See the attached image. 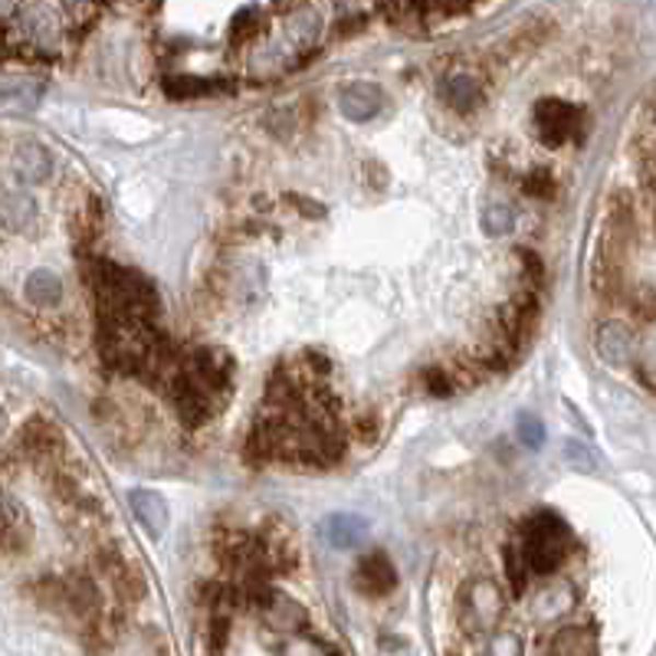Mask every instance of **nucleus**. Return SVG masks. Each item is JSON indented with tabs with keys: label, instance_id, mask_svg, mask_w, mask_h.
<instances>
[{
	"label": "nucleus",
	"instance_id": "nucleus-1",
	"mask_svg": "<svg viewBox=\"0 0 656 656\" xmlns=\"http://www.w3.org/2000/svg\"><path fill=\"white\" fill-rule=\"evenodd\" d=\"M230 384H233V358L223 348H194L168 381L174 411L191 427L210 421L223 407Z\"/></svg>",
	"mask_w": 656,
	"mask_h": 656
},
{
	"label": "nucleus",
	"instance_id": "nucleus-2",
	"mask_svg": "<svg viewBox=\"0 0 656 656\" xmlns=\"http://www.w3.org/2000/svg\"><path fill=\"white\" fill-rule=\"evenodd\" d=\"M572 529L555 513H539L522 526V545L516 555L532 575H555L572 552Z\"/></svg>",
	"mask_w": 656,
	"mask_h": 656
},
{
	"label": "nucleus",
	"instance_id": "nucleus-3",
	"mask_svg": "<svg viewBox=\"0 0 656 656\" xmlns=\"http://www.w3.org/2000/svg\"><path fill=\"white\" fill-rule=\"evenodd\" d=\"M503 614V591L493 578H476L463 591V621L476 631H493Z\"/></svg>",
	"mask_w": 656,
	"mask_h": 656
},
{
	"label": "nucleus",
	"instance_id": "nucleus-4",
	"mask_svg": "<svg viewBox=\"0 0 656 656\" xmlns=\"http://www.w3.org/2000/svg\"><path fill=\"white\" fill-rule=\"evenodd\" d=\"M578 118H582V108H575L572 102H562V99H542L536 105V128L549 148L565 145L575 135Z\"/></svg>",
	"mask_w": 656,
	"mask_h": 656
},
{
	"label": "nucleus",
	"instance_id": "nucleus-5",
	"mask_svg": "<svg viewBox=\"0 0 656 656\" xmlns=\"http://www.w3.org/2000/svg\"><path fill=\"white\" fill-rule=\"evenodd\" d=\"M381 105H384L381 85L365 82V79L348 82V85L338 92V108H342V115L352 118V122H368V118H375V115L381 112Z\"/></svg>",
	"mask_w": 656,
	"mask_h": 656
},
{
	"label": "nucleus",
	"instance_id": "nucleus-6",
	"mask_svg": "<svg viewBox=\"0 0 656 656\" xmlns=\"http://www.w3.org/2000/svg\"><path fill=\"white\" fill-rule=\"evenodd\" d=\"M394 585H398V572H394V565L384 552H371V555L361 559L358 575H355L358 591H365L371 598H384V595L394 591Z\"/></svg>",
	"mask_w": 656,
	"mask_h": 656
},
{
	"label": "nucleus",
	"instance_id": "nucleus-7",
	"mask_svg": "<svg viewBox=\"0 0 656 656\" xmlns=\"http://www.w3.org/2000/svg\"><path fill=\"white\" fill-rule=\"evenodd\" d=\"M598 355L611 368H624L634 358V335L624 322H605L598 329Z\"/></svg>",
	"mask_w": 656,
	"mask_h": 656
},
{
	"label": "nucleus",
	"instance_id": "nucleus-8",
	"mask_svg": "<svg viewBox=\"0 0 656 656\" xmlns=\"http://www.w3.org/2000/svg\"><path fill=\"white\" fill-rule=\"evenodd\" d=\"M322 536L332 549H358L368 536V522L355 513H338L325 519Z\"/></svg>",
	"mask_w": 656,
	"mask_h": 656
},
{
	"label": "nucleus",
	"instance_id": "nucleus-9",
	"mask_svg": "<svg viewBox=\"0 0 656 656\" xmlns=\"http://www.w3.org/2000/svg\"><path fill=\"white\" fill-rule=\"evenodd\" d=\"M545 656H598V634H595V628H585V624L562 628L549 641Z\"/></svg>",
	"mask_w": 656,
	"mask_h": 656
},
{
	"label": "nucleus",
	"instance_id": "nucleus-10",
	"mask_svg": "<svg viewBox=\"0 0 656 656\" xmlns=\"http://www.w3.org/2000/svg\"><path fill=\"white\" fill-rule=\"evenodd\" d=\"M128 503H131V513L145 526L148 536H161L168 529V503L158 493H151V490H131Z\"/></svg>",
	"mask_w": 656,
	"mask_h": 656
},
{
	"label": "nucleus",
	"instance_id": "nucleus-11",
	"mask_svg": "<svg viewBox=\"0 0 656 656\" xmlns=\"http://www.w3.org/2000/svg\"><path fill=\"white\" fill-rule=\"evenodd\" d=\"M13 168L23 181H33V184H43L53 171V161H49V151L36 141H20L16 151H13Z\"/></svg>",
	"mask_w": 656,
	"mask_h": 656
},
{
	"label": "nucleus",
	"instance_id": "nucleus-12",
	"mask_svg": "<svg viewBox=\"0 0 656 656\" xmlns=\"http://www.w3.org/2000/svg\"><path fill=\"white\" fill-rule=\"evenodd\" d=\"M59 444H62L59 434H56L46 421H33V424H26L23 434H20V450L30 453V457H36V460L53 457V453L59 450Z\"/></svg>",
	"mask_w": 656,
	"mask_h": 656
},
{
	"label": "nucleus",
	"instance_id": "nucleus-13",
	"mask_svg": "<svg viewBox=\"0 0 656 656\" xmlns=\"http://www.w3.org/2000/svg\"><path fill=\"white\" fill-rule=\"evenodd\" d=\"M263 618H266V624H269L273 631H283V634H296V631H302V624H306V611H302L296 601L279 598V595H273V601L263 608Z\"/></svg>",
	"mask_w": 656,
	"mask_h": 656
},
{
	"label": "nucleus",
	"instance_id": "nucleus-14",
	"mask_svg": "<svg viewBox=\"0 0 656 656\" xmlns=\"http://www.w3.org/2000/svg\"><path fill=\"white\" fill-rule=\"evenodd\" d=\"M230 82L223 79H204V76H168L164 79V92L171 99H197V95H210V92H227Z\"/></svg>",
	"mask_w": 656,
	"mask_h": 656
},
{
	"label": "nucleus",
	"instance_id": "nucleus-15",
	"mask_svg": "<svg viewBox=\"0 0 656 656\" xmlns=\"http://www.w3.org/2000/svg\"><path fill=\"white\" fill-rule=\"evenodd\" d=\"M23 292H26V299H30L33 306L49 309V306H56V302L62 299V279H59L56 273H49V269H36V273L26 276Z\"/></svg>",
	"mask_w": 656,
	"mask_h": 656
},
{
	"label": "nucleus",
	"instance_id": "nucleus-16",
	"mask_svg": "<svg viewBox=\"0 0 656 656\" xmlns=\"http://www.w3.org/2000/svg\"><path fill=\"white\" fill-rule=\"evenodd\" d=\"M30 536H33V529H30L26 513H23V509L7 496V499H3V549H7V552H20V549H26Z\"/></svg>",
	"mask_w": 656,
	"mask_h": 656
},
{
	"label": "nucleus",
	"instance_id": "nucleus-17",
	"mask_svg": "<svg viewBox=\"0 0 656 656\" xmlns=\"http://www.w3.org/2000/svg\"><path fill=\"white\" fill-rule=\"evenodd\" d=\"M440 95L453 105V108H470L476 99H480V82L467 72H453L444 79L440 85Z\"/></svg>",
	"mask_w": 656,
	"mask_h": 656
},
{
	"label": "nucleus",
	"instance_id": "nucleus-18",
	"mask_svg": "<svg viewBox=\"0 0 656 656\" xmlns=\"http://www.w3.org/2000/svg\"><path fill=\"white\" fill-rule=\"evenodd\" d=\"M33 214H36V204L30 194H23V191L3 194V227L7 230H23L33 220Z\"/></svg>",
	"mask_w": 656,
	"mask_h": 656
},
{
	"label": "nucleus",
	"instance_id": "nucleus-19",
	"mask_svg": "<svg viewBox=\"0 0 656 656\" xmlns=\"http://www.w3.org/2000/svg\"><path fill=\"white\" fill-rule=\"evenodd\" d=\"M572 605H575V591L568 588V585H552L549 591H542L539 595V601H536V614L545 621H552V618H562L565 611H572Z\"/></svg>",
	"mask_w": 656,
	"mask_h": 656
},
{
	"label": "nucleus",
	"instance_id": "nucleus-20",
	"mask_svg": "<svg viewBox=\"0 0 656 656\" xmlns=\"http://www.w3.org/2000/svg\"><path fill=\"white\" fill-rule=\"evenodd\" d=\"M562 457H565V463L575 467L578 473H595V470H598V453H595L585 440H575V437L565 440Z\"/></svg>",
	"mask_w": 656,
	"mask_h": 656
},
{
	"label": "nucleus",
	"instance_id": "nucleus-21",
	"mask_svg": "<svg viewBox=\"0 0 656 656\" xmlns=\"http://www.w3.org/2000/svg\"><path fill=\"white\" fill-rule=\"evenodd\" d=\"M513 227H516L513 207H506V204H490V207L483 210V230H486V233L506 237V233H513Z\"/></svg>",
	"mask_w": 656,
	"mask_h": 656
},
{
	"label": "nucleus",
	"instance_id": "nucleus-22",
	"mask_svg": "<svg viewBox=\"0 0 656 656\" xmlns=\"http://www.w3.org/2000/svg\"><path fill=\"white\" fill-rule=\"evenodd\" d=\"M39 95H43V85H39V82H36V85H20V89H13L10 82L3 85V102H7V112H16V108H33Z\"/></svg>",
	"mask_w": 656,
	"mask_h": 656
},
{
	"label": "nucleus",
	"instance_id": "nucleus-23",
	"mask_svg": "<svg viewBox=\"0 0 656 656\" xmlns=\"http://www.w3.org/2000/svg\"><path fill=\"white\" fill-rule=\"evenodd\" d=\"M516 434H519V440H522L529 450H539V447L545 444V427H542V421L532 417V414H522V417H519Z\"/></svg>",
	"mask_w": 656,
	"mask_h": 656
},
{
	"label": "nucleus",
	"instance_id": "nucleus-24",
	"mask_svg": "<svg viewBox=\"0 0 656 656\" xmlns=\"http://www.w3.org/2000/svg\"><path fill=\"white\" fill-rule=\"evenodd\" d=\"M480 656H522V637L513 631H503L490 641V647Z\"/></svg>",
	"mask_w": 656,
	"mask_h": 656
},
{
	"label": "nucleus",
	"instance_id": "nucleus-25",
	"mask_svg": "<svg viewBox=\"0 0 656 656\" xmlns=\"http://www.w3.org/2000/svg\"><path fill=\"white\" fill-rule=\"evenodd\" d=\"M260 10L256 7H246V10H240V16H237V23H233V39L240 43V39H246V36H253L260 26Z\"/></svg>",
	"mask_w": 656,
	"mask_h": 656
},
{
	"label": "nucleus",
	"instance_id": "nucleus-26",
	"mask_svg": "<svg viewBox=\"0 0 656 656\" xmlns=\"http://www.w3.org/2000/svg\"><path fill=\"white\" fill-rule=\"evenodd\" d=\"M522 191L529 197H549L552 194V174L549 171H532L526 181H522Z\"/></svg>",
	"mask_w": 656,
	"mask_h": 656
},
{
	"label": "nucleus",
	"instance_id": "nucleus-27",
	"mask_svg": "<svg viewBox=\"0 0 656 656\" xmlns=\"http://www.w3.org/2000/svg\"><path fill=\"white\" fill-rule=\"evenodd\" d=\"M286 656H329V654H325V647H322L319 641H312V637H296V641L286 647Z\"/></svg>",
	"mask_w": 656,
	"mask_h": 656
},
{
	"label": "nucleus",
	"instance_id": "nucleus-28",
	"mask_svg": "<svg viewBox=\"0 0 656 656\" xmlns=\"http://www.w3.org/2000/svg\"><path fill=\"white\" fill-rule=\"evenodd\" d=\"M427 384H430V391H434L437 398L450 394V381H447V375H444V371H437V368H430V371H427Z\"/></svg>",
	"mask_w": 656,
	"mask_h": 656
}]
</instances>
